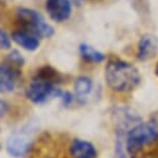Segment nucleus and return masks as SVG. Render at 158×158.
Listing matches in <instances>:
<instances>
[{
	"mask_svg": "<svg viewBox=\"0 0 158 158\" xmlns=\"http://www.w3.org/2000/svg\"><path fill=\"white\" fill-rule=\"evenodd\" d=\"M18 21L24 28L37 37L50 38L55 33V30L50 24H48L43 15L32 8L20 7L18 10Z\"/></svg>",
	"mask_w": 158,
	"mask_h": 158,
	"instance_id": "7ed1b4c3",
	"label": "nucleus"
},
{
	"mask_svg": "<svg viewBox=\"0 0 158 158\" xmlns=\"http://www.w3.org/2000/svg\"><path fill=\"white\" fill-rule=\"evenodd\" d=\"M60 98L62 100V103H63L65 106H68L69 104L73 103V101L74 99V96L70 93V92L65 91V92H63V94H62V96Z\"/></svg>",
	"mask_w": 158,
	"mask_h": 158,
	"instance_id": "f3484780",
	"label": "nucleus"
},
{
	"mask_svg": "<svg viewBox=\"0 0 158 158\" xmlns=\"http://www.w3.org/2000/svg\"><path fill=\"white\" fill-rule=\"evenodd\" d=\"M63 91L57 87V85L41 80L33 79L31 84L26 90V96L31 102L40 104L54 97H61Z\"/></svg>",
	"mask_w": 158,
	"mask_h": 158,
	"instance_id": "20e7f679",
	"label": "nucleus"
},
{
	"mask_svg": "<svg viewBox=\"0 0 158 158\" xmlns=\"http://www.w3.org/2000/svg\"><path fill=\"white\" fill-rule=\"evenodd\" d=\"M156 73H157V76H158V64H157V66H156Z\"/></svg>",
	"mask_w": 158,
	"mask_h": 158,
	"instance_id": "aec40b11",
	"label": "nucleus"
},
{
	"mask_svg": "<svg viewBox=\"0 0 158 158\" xmlns=\"http://www.w3.org/2000/svg\"><path fill=\"white\" fill-rule=\"evenodd\" d=\"M11 38L16 44L27 51H35L40 48V40L34 34L25 30H17L13 32Z\"/></svg>",
	"mask_w": 158,
	"mask_h": 158,
	"instance_id": "9d476101",
	"label": "nucleus"
},
{
	"mask_svg": "<svg viewBox=\"0 0 158 158\" xmlns=\"http://www.w3.org/2000/svg\"><path fill=\"white\" fill-rule=\"evenodd\" d=\"M106 84L112 90L119 93L131 92L141 84V73L130 62L122 59H112L104 71Z\"/></svg>",
	"mask_w": 158,
	"mask_h": 158,
	"instance_id": "f257e3e1",
	"label": "nucleus"
},
{
	"mask_svg": "<svg viewBox=\"0 0 158 158\" xmlns=\"http://www.w3.org/2000/svg\"><path fill=\"white\" fill-rule=\"evenodd\" d=\"M73 158H96L97 151L94 145L88 141L76 139H73L69 149Z\"/></svg>",
	"mask_w": 158,
	"mask_h": 158,
	"instance_id": "1a4fd4ad",
	"label": "nucleus"
},
{
	"mask_svg": "<svg viewBox=\"0 0 158 158\" xmlns=\"http://www.w3.org/2000/svg\"><path fill=\"white\" fill-rule=\"evenodd\" d=\"M31 139L27 133L19 131L13 133L6 142L7 153L15 158H21L28 154L31 148Z\"/></svg>",
	"mask_w": 158,
	"mask_h": 158,
	"instance_id": "39448f33",
	"label": "nucleus"
},
{
	"mask_svg": "<svg viewBox=\"0 0 158 158\" xmlns=\"http://www.w3.org/2000/svg\"><path fill=\"white\" fill-rule=\"evenodd\" d=\"M46 10L53 21L62 23L69 19L73 6L69 0H47Z\"/></svg>",
	"mask_w": 158,
	"mask_h": 158,
	"instance_id": "423d86ee",
	"label": "nucleus"
},
{
	"mask_svg": "<svg viewBox=\"0 0 158 158\" xmlns=\"http://www.w3.org/2000/svg\"><path fill=\"white\" fill-rule=\"evenodd\" d=\"M10 38L4 30L0 29V50H7L10 48Z\"/></svg>",
	"mask_w": 158,
	"mask_h": 158,
	"instance_id": "dca6fc26",
	"label": "nucleus"
},
{
	"mask_svg": "<svg viewBox=\"0 0 158 158\" xmlns=\"http://www.w3.org/2000/svg\"><path fill=\"white\" fill-rule=\"evenodd\" d=\"M73 1L74 2V3H77V5H80V4L82 3V1H83V0H73Z\"/></svg>",
	"mask_w": 158,
	"mask_h": 158,
	"instance_id": "6ab92c4d",
	"label": "nucleus"
},
{
	"mask_svg": "<svg viewBox=\"0 0 158 158\" xmlns=\"http://www.w3.org/2000/svg\"><path fill=\"white\" fill-rule=\"evenodd\" d=\"M158 53V38L154 34H145L139 40L138 47V59L139 61H149Z\"/></svg>",
	"mask_w": 158,
	"mask_h": 158,
	"instance_id": "0eeeda50",
	"label": "nucleus"
},
{
	"mask_svg": "<svg viewBox=\"0 0 158 158\" xmlns=\"http://www.w3.org/2000/svg\"><path fill=\"white\" fill-rule=\"evenodd\" d=\"M33 79L41 80L44 82H49L52 84L58 85L59 83L63 82V77L59 73L58 70H56L55 68H53L50 65H44V66L40 67V69L36 71V74Z\"/></svg>",
	"mask_w": 158,
	"mask_h": 158,
	"instance_id": "f8f14e48",
	"label": "nucleus"
},
{
	"mask_svg": "<svg viewBox=\"0 0 158 158\" xmlns=\"http://www.w3.org/2000/svg\"><path fill=\"white\" fill-rule=\"evenodd\" d=\"M92 89H93V82L90 77L85 76L77 77L74 82V94H76L74 97L80 102H85L88 95L91 94Z\"/></svg>",
	"mask_w": 158,
	"mask_h": 158,
	"instance_id": "9b49d317",
	"label": "nucleus"
},
{
	"mask_svg": "<svg viewBox=\"0 0 158 158\" xmlns=\"http://www.w3.org/2000/svg\"><path fill=\"white\" fill-rule=\"evenodd\" d=\"M158 139V112L152 114L147 122H141L128 131L125 147L131 157L139 153L145 146Z\"/></svg>",
	"mask_w": 158,
	"mask_h": 158,
	"instance_id": "f03ea898",
	"label": "nucleus"
},
{
	"mask_svg": "<svg viewBox=\"0 0 158 158\" xmlns=\"http://www.w3.org/2000/svg\"><path fill=\"white\" fill-rule=\"evenodd\" d=\"M80 54L86 61L92 62V63H101L106 59V55L101 53L100 51L96 50L95 48L88 44H81L79 46Z\"/></svg>",
	"mask_w": 158,
	"mask_h": 158,
	"instance_id": "ddd939ff",
	"label": "nucleus"
},
{
	"mask_svg": "<svg viewBox=\"0 0 158 158\" xmlns=\"http://www.w3.org/2000/svg\"><path fill=\"white\" fill-rule=\"evenodd\" d=\"M4 63L10 65V66H13L14 68L19 69V68L21 66H23L24 63H25V58L21 55V53L18 50H14L7 55Z\"/></svg>",
	"mask_w": 158,
	"mask_h": 158,
	"instance_id": "2eb2a0df",
	"label": "nucleus"
},
{
	"mask_svg": "<svg viewBox=\"0 0 158 158\" xmlns=\"http://www.w3.org/2000/svg\"><path fill=\"white\" fill-rule=\"evenodd\" d=\"M19 74L20 71L17 68L6 63L0 64V93L14 91Z\"/></svg>",
	"mask_w": 158,
	"mask_h": 158,
	"instance_id": "6e6552de",
	"label": "nucleus"
},
{
	"mask_svg": "<svg viewBox=\"0 0 158 158\" xmlns=\"http://www.w3.org/2000/svg\"><path fill=\"white\" fill-rule=\"evenodd\" d=\"M126 133L116 131V145H115V158H131L125 147Z\"/></svg>",
	"mask_w": 158,
	"mask_h": 158,
	"instance_id": "4468645a",
	"label": "nucleus"
},
{
	"mask_svg": "<svg viewBox=\"0 0 158 158\" xmlns=\"http://www.w3.org/2000/svg\"><path fill=\"white\" fill-rule=\"evenodd\" d=\"M7 110H8L7 102L5 100L0 98V117H2V116H4L5 114H6Z\"/></svg>",
	"mask_w": 158,
	"mask_h": 158,
	"instance_id": "a211bd4d",
	"label": "nucleus"
},
{
	"mask_svg": "<svg viewBox=\"0 0 158 158\" xmlns=\"http://www.w3.org/2000/svg\"><path fill=\"white\" fill-rule=\"evenodd\" d=\"M0 150H1V145H0Z\"/></svg>",
	"mask_w": 158,
	"mask_h": 158,
	"instance_id": "412c9836",
	"label": "nucleus"
}]
</instances>
